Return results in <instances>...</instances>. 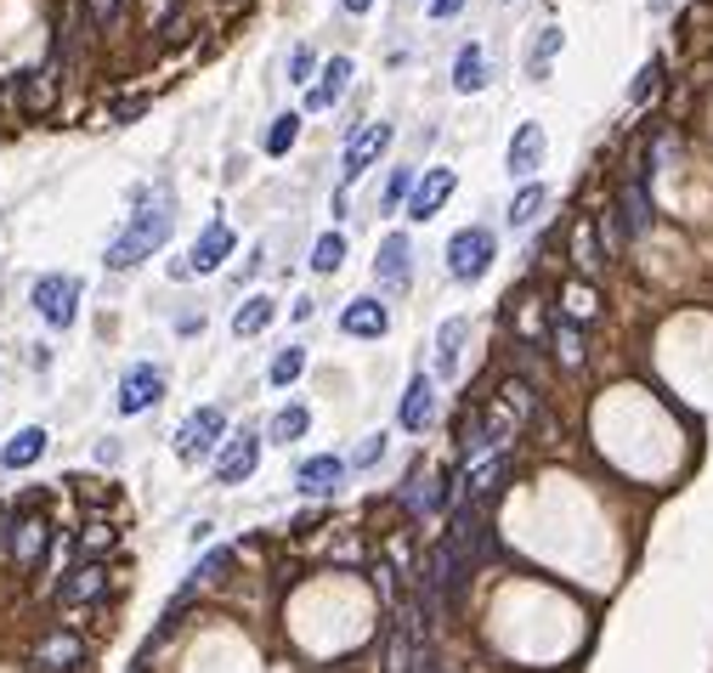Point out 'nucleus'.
<instances>
[{"label":"nucleus","mask_w":713,"mask_h":673,"mask_svg":"<svg viewBox=\"0 0 713 673\" xmlns=\"http://www.w3.org/2000/svg\"><path fill=\"white\" fill-rule=\"evenodd\" d=\"M374 7V0H346V12H369Z\"/></svg>","instance_id":"43"},{"label":"nucleus","mask_w":713,"mask_h":673,"mask_svg":"<svg viewBox=\"0 0 713 673\" xmlns=\"http://www.w3.org/2000/svg\"><path fill=\"white\" fill-rule=\"evenodd\" d=\"M481 85H488V57H481V46H465L459 51V69H453V91L476 96Z\"/></svg>","instance_id":"19"},{"label":"nucleus","mask_w":713,"mask_h":673,"mask_svg":"<svg viewBox=\"0 0 713 673\" xmlns=\"http://www.w3.org/2000/svg\"><path fill=\"white\" fill-rule=\"evenodd\" d=\"M346 85H351V57H329V69H323V85H317V91H306V108H312V114L335 108Z\"/></svg>","instance_id":"17"},{"label":"nucleus","mask_w":713,"mask_h":673,"mask_svg":"<svg viewBox=\"0 0 713 673\" xmlns=\"http://www.w3.org/2000/svg\"><path fill=\"white\" fill-rule=\"evenodd\" d=\"M657 80H663V62H645V69H640V80L629 85V103L640 108V103H645V96H652V91H657Z\"/></svg>","instance_id":"35"},{"label":"nucleus","mask_w":713,"mask_h":673,"mask_svg":"<svg viewBox=\"0 0 713 673\" xmlns=\"http://www.w3.org/2000/svg\"><path fill=\"white\" fill-rule=\"evenodd\" d=\"M35 312L51 328H69L80 317V278H40L35 283Z\"/></svg>","instance_id":"3"},{"label":"nucleus","mask_w":713,"mask_h":673,"mask_svg":"<svg viewBox=\"0 0 713 673\" xmlns=\"http://www.w3.org/2000/svg\"><path fill=\"white\" fill-rule=\"evenodd\" d=\"M465 334H470L465 317H447V323H442V334H436V374H453V368H459V346H465Z\"/></svg>","instance_id":"20"},{"label":"nucleus","mask_w":713,"mask_h":673,"mask_svg":"<svg viewBox=\"0 0 713 673\" xmlns=\"http://www.w3.org/2000/svg\"><path fill=\"white\" fill-rule=\"evenodd\" d=\"M103 544H108V526H85V532H80V555H85V549H103Z\"/></svg>","instance_id":"40"},{"label":"nucleus","mask_w":713,"mask_h":673,"mask_svg":"<svg viewBox=\"0 0 713 673\" xmlns=\"http://www.w3.org/2000/svg\"><path fill=\"white\" fill-rule=\"evenodd\" d=\"M255 464H261V436L238 430L233 442H226V453L215 459V481H221V487H238V481L255 476Z\"/></svg>","instance_id":"5"},{"label":"nucleus","mask_w":713,"mask_h":673,"mask_svg":"<svg viewBox=\"0 0 713 673\" xmlns=\"http://www.w3.org/2000/svg\"><path fill=\"white\" fill-rule=\"evenodd\" d=\"M652 12H668V0H652Z\"/></svg>","instance_id":"45"},{"label":"nucleus","mask_w":713,"mask_h":673,"mask_svg":"<svg viewBox=\"0 0 713 673\" xmlns=\"http://www.w3.org/2000/svg\"><path fill=\"white\" fill-rule=\"evenodd\" d=\"M623 221H629V232H645V227H652V205H645V182H629V187H623Z\"/></svg>","instance_id":"25"},{"label":"nucleus","mask_w":713,"mask_h":673,"mask_svg":"<svg viewBox=\"0 0 713 673\" xmlns=\"http://www.w3.org/2000/svg\"><path fill=\"white\" fill-rule=\"evenodd\" d=\"M453 187H459V176L447 171V164H436V171H425V182L413 187V198H408V216L413 221H431L447 198H453Z\"/></svg>","instance_id":"9"},{"label":"nucleus","mask_w":713,"mask_h":673,"mask_svg":"<svg viewBox=\"0 0 713 673\" xmlns=\"http://www.w3.org/2000/svg\"><path fill=\"white\" fill-rule=\"evenodd\" d=\"M402 198H413V176H408V171H397V176H391V187H385V210H397Z\"/></svg>","instance_id":"37"},{"label":"nucleus","mask_w":713,"mask_h":673,"mask_svg":"<svg viewBox=\"0 0 713 673\" xmlns=\"http://www.w3.org/2000/svg\"><path fill=\"white\" fill-rule=\"evenodd\" d=\"M103 589H108V566L103 560H85V566H74L69 578L57 583V600L62 605H91V600H103Z\"/></svg>","instance_id":"10"},{"label":"nucleus","mask_w":713,"mask_h":673,"mask_svg":"<svg viewBox=\"0 0 713 673\" xmlns=\"http://www.w3.org/2000/svg\"><path fill=\"white\" fill-rule=\"evenodd\" d=\"M436 510V476L425 469V476H419V487H413V515H431Z\"/></svg>","instance_id":"36"},{"label":"nucleus","mask_w":713,"mask_h":673,"mask_svg":"<svg viewBox=\"0 0 713 673\" xmlns=\"http://www.w3.org/2000/svg\"><path fill=\"white\" fill-rule=\"evenodd\" d=\"M340 260H346V244H340V232H323V239L312 244V266H317V272H335Z\"/></svg>","instance_id":"30"},{"label":"nucleus","mask_w":713,"mask_h":673,"mask_svg":"<svg viewBox=\"0 0 713 673\" xmlns=\"http://www.w3.org/2000/svg\"><path fill=\"white\" fill-rule=\"evenodd\" d=\"M459 12H465V0H431V18H436V23L459 18Z\"/></svg>","instance_id":"41"},{"label":"nucleus","mask_w":713,"mask_h":673,"mask_svg":"<svg viewBox=\"0 0 713 673\" xmlns=\"http://www.w3.org/2000/svg\"><path fill=\"white\" fill-rule=\"evenodd\" d=\"M413 673H436V662H425V668H413Z\"/></svg>","instance_id":"46"},{"label":"nucleus","mask_w":713,"mask_h":673,"mask_svg":"<svg viewBox=\"0 0 713 673\" xmlns=\"http://www.w3.org/2000/svg\"><path fill=\"white\" fill-rule=\"evenodd\" d=\"M171 227H176V210H171V198L159 193L153 205H142L137 216H131V227L119 232V239L108 244V266L114 272H125V266H137V260H148L159 244L171 239Z\"/></svg>","instance_id":"1"},{"label":"nucleus","mask_w":713,"mask_h":673,"mask_svg":"<svg viewBox=\"0 0 713 673\" xmlns=\"http://www.w3.org/2000/svg\"><path fill=\"white\" fill-rule=\"evenodd\" d=\"M385 323H391V317H385V306H379V300H351V306L340 312V328L346 334H356V340H379V334H385Z\"/></svg>","instance_id":"13"},{"label":"nucleus","mask_w":713,"mask_h":673,"mask_svg":"<svg viewBox=\"0 0 713 673\" xmlns=\"http://www.w3.org/2000/svg\"><path fill=\"white\" fill-rule=\"evenodd\" d=\"M295 130H301V119H295V114H278V119H272V130L261 137V148H267V153H289V148H295Z\"/></svg>","instance_id":"29"},{"label":"nucleus","mask_w":713,"mask_h":673,"mask_svg":"<svg viewBox=\"0 0 713 673\" xmlns=\"http://www.w3.org/2000/svg\"><path fill=\"white\" fill-rule=\"evenodd\" d=\"M549 334H556V351H561V362H566V368H583V334H577V323H572V317H561V323L549 328Z\"/></svg>","instance_id":"27"},{"label":"nucleus","mask_w":713,"mask_h":673,"mask_svg":"<svg viewBox=\"0 0 713 673\" xmlns=\"http://www.w3.org/2000/svg\"><path fill=\"white\" fill-rule=\"evenodd\" d=\"M12 560L17 566H40V555H46V521L40 515H23L17 526H12Z\"/></svg>","instance_id":"16"},{"label":"nucleus","mask_w":713,"mask_h":673,"mask_svg":"<svg viewBox=\"0 0 713 673\" xmlns=\"http://www.w3.org/2000/svg\"><path fill=\"white\" fill-rule=\"evenodd\" d=\"M374 272H379V283H385V289H408V283H413V244L402 239V232H385Z\"/></svg>","instance_id":"8"},{"label":"nucleus","mask_w":713,"mask_h":673,"mask_svg":"<svg viewBox=\"0 0 713 673\" xmlns=\"http://www.w3.org/2000/svg\"><path fill=\"white\" fill-rule=\"evenodd\" d=\"M23 103H28V114H46V108H51V74H28Z\"/></svg>","instance_id":"34"},{"label":"nucleus","mask_w":713,"mask_h":673,"mask_svg":"<svg viewBox=\"0 0 713 673\" xmlns=\"http://www.w3.org/2000/svg\"><path fill=\"white\" fill-rule=\"evenodd\" d=\"M572 260H577V272H595V266H600V244H595V227L589 221L572 227Z\"/></svg>","instance_id":"24"},{"label":"nucleus","mask_w":713,"mask_h":673,"mask_svg":"<svg viewBox=\"0 0 713 673\" xmlns=\"http://www.w3.org/2000/svg\"><path fill=\"white\" fill-rule=\"evenodd\" d=\"M431 414H436V380L431 374H413L408 391H402V402H397V425L419 436V430L431 425Z\"/></svg>","instance_id":"7"},{"label":"nucleus","mask_w":713,"mask_h":673,"mask_svg":"<svg viewBox=\"0 0 713 673\" xmlns=\"http://www.w3.org/2000/svg\"><path fill=\"white\" fill-rule=\"evenodd\" d=\"M504 408H510L515 419H527V414L538 408V402H533V385H522V380H510V385H504Z\"/></svg>","instance_id":"33"},{"label":"nucleus","mask_w":713,"mask_h":673,"mask_svg":"<svg viewBox=\"0 0 713 673\" xmlns=\"http://www.w3.org/2000/svg\"><path fill=\"white\" fill-rule=\"evenodd\" d=\"M340 476H346V464H340V459H329V453H317V459H306V464H301V476H295V481H301V492H306V498H329V492L340 487Z\"/></svg>","instance_id":"14"},{"label":"nucleus","mask_w":713,"mask_h":673,"mask_svg":"<svg viewBox=\"0 0 713 673\" xmlns=\"http://www.w3.org/2000/svg\"><path fill=\"white\" fill-rule=\"evenodd\" d=\"M159 396H165V374H159L153 362L125 368V380H119V414H125V419H131V414H148Z\"/></svg>","instance_id":"4"},{"label":"nucleus","mask_w":713,"mask_h":673,"mask_svg":"<svg viewBox=\"0 0 713 673\" xmlns=\"http://www.w3.org/2000/svg\"><path fill=\"white\" fill-rule=\"evenodd\" d=\"M221 430H226V414H221V408H199V414H192V419L176 430V453H182V459H204V453H215Z\"/></svg>","instance_id":"6"},{"label":"nucleus","mask_w":713,"mask_h":673,"mask_svg":"<svg viewBox=\"0 0 713 673\" xmlns=\"http://www.w3.org/2000/svg\"><path fill=\"white\" fill-rule=\"evenodd\" d=\"M267 323H272V300L267 294H249L244 306H238V317H233V334H244V340H249V334H261Z\"/></svg>","instance_id":"23"},{"label":"nucleus","mask_w":713,"mask_h":673,"mask_svg":"<svg viewBox=\"0 0 713 673\" xmlns=\"http://www.w3.org/2000/svg\"><path fill=\"white\" fill-rule=\"evenodd\" d=\"M538 210H543V187H538V182H527L522 193H515V205H510V227H533V221H538Z\"/></svg>","instance_id":"26"},{"label":"nucleus","mask_w":713,"mask_h":673,"mask_svg":"<svg viewBox=\"0 0 713 673\" xmlns=\"http://www.w3.org/2000/svg\"><path fill=\"white\" fill-rule=\"evenodd\" d=\"M702 85H713V57L702 62Z\"/></svg>","instance_id":"44"},{"label":"nucleus","mask_w":713,"mask_h":673,"mask_svg":"<svg viewBox=\"0 0 713 673\" xmlns=\"http://www.w3.org/2000/svg\"><path fill=\"white\" fill-rule=\"evenodd\" d=\"M543 130L538 125H522V130H515V142H510V171L515 176H522V182H533V171H538V164H543Z\"/></svg>","instance_id":"15"},{"label":"nucleus","mask_w":713,"mask_h":673,"mask_svg":"<svg viewBox=\"0 0 713 673\" xmlns=\"http://www.w3.org/2000/svg\"><path fill=\"white\" fill-rule=\"evenodd\" d=\"M301 368H306V351H301V346H283L278 362H272V385H289V380L301 374Z\"/></svg>","instance_id":"32"},{"label":"nucleus","mask_w":713,"mask_h":673,"mask_svg":"<svg viewBox=\"0 0 713 673\" xmlns=\"http://www.w3.org/2000/svg\"><path fill=\"white\" fill-rule=\"evenodd\" d=\"M561 300H566V317H572V323H589V317L600 312V300H595V289H589V283H566V294H561Z\"/></svg>","instance_id":"28"},{"label":"nucleus","mask_w":713,"mask_h":673,"mask_svg":"<svg viewBox=\"0 0 713 673\" xmlns=\"http://www.w3.org/2000/svg\"><path fill=\"white\" fill-rule=\"evenodd\" d=\"M385 148H391V125H369L363 137H351V142H346V176L356 182Z\"/></svg>","instance_id":"12"},{"label":"nucleus","mask_w":713,"mask_h":673,"mask_svg":"<svg viewBox=\"0 0 713 673\" xmlns=\"http://www.w3.org/2000/svg\"><path fill=\"white\" fill-rule=\"evenodd\" d=\"M379 453H385V436H369V442H363V453H356L351 464H356V469H369V464H379Z\"/></svg>","instance_id":"38"},{"label":"nucleus","mask_w":713,"mask_h":673,"mask_svg":"<svg viewBox=\"0 0 713 673\" xmlns=\"http://www.w3.org/2000/svg\"><path fill=\"white\" fill-rule=\"evenodd\" d=\"M306 425H312L306 408H283V414L272 419V436H278V442H295V436H306Z\"/></svg>","instance_id":"31"},{"label":"nucleus","mask_w":713,"mask_h":673,"mask_svg":"<svg viewBox=\"0 0 713 673\" xmlns=\"http://www.w3.org/2000/svg\"><path fill=\"white\" fill-rule=\"evenodd\" d=\"M488 266H493V232L488 227H465L447 239V272L459 283H476Z\"/></svg>","instance_id":"2"},{"label":"nucleus","mask_w":713,"mask_h":673,"mask_svg":"<svg viewBox=\"0 0 713 673\" xmlns=\"http://www.w3.org/2000/svg\"><path fill=\"white\" fill-rule=\"evenodd\" d=\"M561 46H566L561 28H543V35L533 40V51H527V74H533V80H543V74H549V62L561 57Z\"/></svg>","instance_id":"22"},{"label":"nucleus","mask_w":713,"mask_h":673,"mask_svg":"<svg viewBox=\"0 0 713 673\" xmlns=\"http://www.w3.org/2000/svg\"><path fill=\"white\" fill-rule=\"evenodd\" d=\"M46 442H51V436H46L40 425H23V430L12 436V442L0 448V464H7V469H28V464H35V459L46 453Z\"/></svg>","instance_id":"18"},{"label":"nucleus","mask_w":713,"mask_h":673,"mask_svg":"<svg viewBox=\"0 0 713 673\" xmlns=\"http://www.w3.org/2000/svg\"><path fill=\"white\" fill-rule=\"evenodd\" d=\"M91 7H96V18L108 23V18H114V7H119V0H91Z\"/></svg>","instance_id":"42"},{"label":"nucleus","mask_w":713,"mask_h":673,"mask_svg":"<svg viewBox=\"0 0 713 673\" xmlns=\"http://www.w3.org/2000/svg\"><path fill=\"white\" fill-rule=\"evenodd\" d=\"M35 657H40V668H74V662L85 657V646H80L74 634H46Z\"/></svg>","instance_id":"21"},{"label":"nucleus","mask_w":713,"mask_h":673,"mask_svg":"<svg viewBox=\"0 0 713 673\" xmlns=\"http://www.w3.org/2000/svg\"><path fill=\"white\" fill-rule=\"evenodd\" d=\"M238 250V239H233V227H226V221H210L204 232H199V244H192V272H221V260L226 255H233Z\"/></svg>","instance_id":"11"},{"label":"nucleus","mask_w":713,"mask_h":673,"mask_svg":"<svg viewBox=\"0 0 713 673\" xmlns=\"http://www.w3.org/2000/svg\"><path fill=\"white\" fill-rule=\"evenodd\" d=\"M306 74H312V51L301 46L295 57H289V80H301V85H306Z\"/></svg>","instance_id":"39"}]
</instances>
